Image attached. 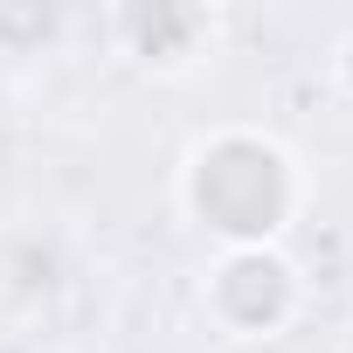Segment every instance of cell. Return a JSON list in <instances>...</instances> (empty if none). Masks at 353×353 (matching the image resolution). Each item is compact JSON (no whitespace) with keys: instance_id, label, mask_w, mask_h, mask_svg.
<instances>
[{"instance_id":"cell-1","label":"cell","mask_w":353,"mask_h":353,"mask_svg":"<svg viewBox=\"0 0 353 353\" xmlns=\"http://www.w3.org/2000/svg\"><path fill=\"white\" fill-rule=\"evenodd\" d=\"M173 208L215 250H263L305 222L312 173L277 132L229 118L188 139L181 166H173Z\"/></svg>"},{"instance_id":"cell-2","label":"cell","mask_w":353,"mask_h":353,"mask_svg":"<svg viewBox=\"0 0 353 353\" xmlns=\"http://www.w3.org/2000/svg\"><path fill=\"white\" fill-rule=\"evenodd\" d=\"M305 270L284 243H263V250H215L194 277V312L215 339L229 346H270L284 339L298 319H305Z\"/></svg>"},{"instance_id":"cell-3","label":"cell","mask_w":353,"mask_h":353,"mask_svg":"<svg viewBox=\"0 0 353 353\" xmlns=\"http://www.w3.org/2000/svg\"><path fill=\"white\" fill-rule=\"evenodd\" d=\"M118 35H125L132 63H145V70H194L215 42V14L208 8H132V14H118Z\"/></svg>"},{"instance_id":"cell-4","label":"cell","mask_w":353,"mask_h":353,"mask_svg":"<svg viewBox=\"0 0 353 353\" xmlns=\"http://www.w3.org/2000/svg\"><path fill=\"white\" fill-rule=\"evenodd\" d=\"M332 83L353 97V28H346V35H339V49H332Z\"/></svg>"}]
</instances>
